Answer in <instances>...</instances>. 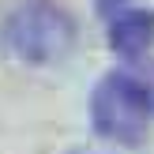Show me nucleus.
Returning a JSON list of instances; mask_svg holds the SVG:
<instances>
[{"mask_svg": "<svg viewBox=\"0 0 154 154\" xmlns=\"http://www.w3.org/2000/svg\"><path fill=\"white\" fill-rule=\"evenodd\" d=\"M102 8H105V11H113V0H102Z\"/></svg>", "mask_w": 154, "mask_h": 154, "instance_id": "obj_4", "label": "nucleus"}, {"mask_svg": "<svg viewBox=\"0 0 154 154\" xmlns=\"http://www.w3.org/2000/svg\"><path fill=\"white\" fill-rule=\"evenodd\" d=\"M75 30L72 15L53 0H26L19 4L0 26V42L11 57L26 60V64H53L64 60L75 49Z\"/></svg>", "mask_w": 154, "mask_h": 154, "instance_id": "obj_1", "label": "nucleus"}, {"mask_svg": "<svg viewBox=\"0 0 154 154\" xmlns=\"http://www.w3.org/2000/svg\"><path fill=\"white\" fill-rule=\"evenodd\" d=\"M109 45L120 53V57H143V53L154 45V11L150 8H124V11H113Z\"/></svg>", "mask_w": 154, "mask_h": 154, "instance_id": "obj_3", "label": "nucleus"}, {"mask_svg": "<svg viewBox=\"0 0 154 154\" xmlns=\"http://www.w3.org/2000/svg\"><path fill=\"white\" fill-rule=\"evenodd\" d=\"M90 120L98 135L117 143H139L154 120V90L132 72H109L90 94Z\"/></svg>", "mask_w": 154, "mask_h": 154, "instance_id": "obj_2", "label": "nucleus"}]
</instances>
